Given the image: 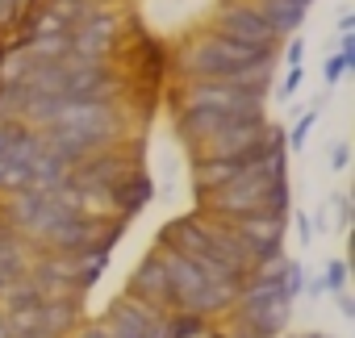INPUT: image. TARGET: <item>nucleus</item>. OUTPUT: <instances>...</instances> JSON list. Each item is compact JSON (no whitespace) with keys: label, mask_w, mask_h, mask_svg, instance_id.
Wrapping results in <instances>:
<instances>
[{"label":"nucleus","mask_w":355,"mask_h":338,"mask_svg":"<svg viewBox=\"0 0 355 338\" xmlns=\"http://www.w3.org/2000/svg\"><path fill=\"white\" fill-rule=\"evenodd\" d=\"M259 55H276V51H255V46H243V42H230L222 38L218 30L189 42L180 51V59H175V67H180L189 80H230L239 67H247L251 59Z\"/></svg>","instance_id":"f257e3e1"},{"label":"nucleus","mask_w":355,"mask_h":338,"mask_svg":"<svg viewBox=\"0 0 355 338\" xmlns=\"http://www.w3.org/2000/svg\"><path fill=\"white\" fill-rule=\"evenodd\" d=\"M214 30L230 42H243V46H255V51H276V30L263 21V13L251 5V0H230L226 9H218V21Z\"/></svg>","instance_id":"f03ea898"},{"label":"nucleus","mask_w":355,"mask_h":338,"mask_svg":"<svg viewBox=\"0 0 355 338\" xmlns=\"http://www.w3.org/2000/svg\"><path fill=\"white\" fill-rule=\"evenodd\" d=\"M230 226H234V234L255 251V259H263V255H276L280 251V242H284V217L280 213H243V217H230Z\"/></svg>","instance_id":"7ed1b4c3"},{"label":"nucleus","mask_w":355,"mask_h":338,"mask_svg":"<svg viewBox=\"0 0 355 338\" xmlns=\"http://www.w3.org/2000/svg\"><path fill=\"white\" fill-rule=\"evenodd\" d=\"M159 313H163L159 305H150V301L125 292V296L113 301V309H109V338H146V326H150Z\"/></svg>","instance_id":"20e7f679"},{"label":"nucleus","mask_w":355,"mask_h":338,"mask_svg":"<svg viewBox=\"0 0 355 338\" xmlns=\"http://www.w3.org/2000/svg\"><path fill=\"white\" fill-rule=\"evenodd\" d=\"M130 292L159 305V309H171V296H167V272H163V255H146L134 276H130Z\"/></svg>","instance_id":"39448f33"},{"label":"nucleus","mask_w":355,"mask_h":338,"mask_svg":"<svg viewBox=\"0 0 355 338\" xmlns=\"http://www.w3.org/2000/svg\"><path fill=\"white\" fill-rule=\"evenodd\" d=\"M105 197L113 201V209H117L121 217H134V213L150 201V176L142 172V167H134V172H130L125 180H117Z\"/></svg>","instance_id":"423d86ee"},{"label":"nucleus","mask_w":355,"mask_h":338,"mask_svg":"<svg viewBox=\"0 0 355 338\" xmlns=\"http://www.w3.org/2000/svg\"><path fill=\"white\" fill-rule=\"evenodd\" d=\"M159 242L167 247V251H180V255H189V259H197V255H209L214 247H209V234H205V226L201 222H171L163 234H159Z\"/></svg>","instance_id":"0eeeda50"},{"label":"nucleus","mask_w":355,"mask_h":338,"mask_svg":"<svg viewBox=\"0 0 355 338\" xmlns=\"http://www.w3.org/2000/svg\"><path fill=\"white\" fill-rule=\"evenodd\" d=\"M76 321H80V305H76L71 292L42 296V305H38V330H46L51 338H59V334H67Z\"/></svg>","instance_id":"6e6552de"},{"label":"nucleus","mask_w":355,"mask_h":338,"mask_svg":"<svg viewBox=\"0 0 355 338\" xmlns=\"http://www.w3.org/2000/svg\"><path fill=\"white\" fill-rule=\"evenodd\" d=\"M251 5L263 13V21L276 30V38L297 34V26L305 21V9H309V5H301V0H251Z\"/></svg>","instance_id":"1a4fd4ad"},{"label":"nucleus","mask_w":355,"mask_h":338,"mask_svg":"<svg viewBox=\"0 0 355 338\" xmlns=\"http://www.w3.org/2000/svg\"><path fill=\"white\" fill-rule=\"evenodd\" d=\"M0 276H5V280L30 276V263H26V238H17V230H9L5 238H0Z\"/></svg>","instance_id":"9d476101"},{"label":"nucleus","mask_w":355,"mask_h":338,"mask_svg":"<svg viewBox=\"0 0 355 338\" xmlns=\"http://www.w3.org/2000/svg\"><path fill=\"white\" fill-rule=\"evenodd\" d=\"M88 0H46V13H55L63 26H76V21H84L88 17Z\"/></svg>","instance_id":"9b49d317"},{"label":"nucleus","mask_w":355,"mask_h":338,"mask_svg":"<svg viewBox=\"0 0 355 338\" xmlns=\"http://www.w3.org/2000/svg\"><path fill=\"white\" fill-rule=\"evenodd\" d=\"M276 280H280V292L293 301V296L301 292V284H305V272H301V263H297V259H288V263H284V272H280Z\"/></svg>","instance_id":"f8f14e48"},{"label":"nucleus","mask_w":355,"mask_h":338,"mask_svg":"<svg viewBox=\"0 0 355 338\" xmlns=\"http://www.w3.org/2000/svg\"><path fill=\"white\" fill-rule=\"evenodd\" d=\"M322 284H326V292H347V263H330Z\"/></svg>","instance_id":"ddd939ff"},{"label":"nucleus","mask_w":355,"mask_h":338,"mask_svg":"<svg viewBox=\"0 0 355 338\" xmlns=\"http://www.w3.org/2000/svg\"><path fill=\"white\" fill-rule=\"evenodd\" d=\"M309 125H313V113H305V117L297 121V130H293V138H288V142H293V150H301V146H305V138H309Z\"/></svg>","instance_id":"4468645a"},{"label":"nucleus","mask_w":355,"mask_h":338,"mask_svg":"<svg viewBox=\"0 0 355 338\" xmlns=\"http://www.w3.org/2000/svg\"><path fill=\"white\" fill-rule=\"evenodd\" d=\"M297 88H301V67H293V71H288V80H284V84H280V96H284V100H288V96H293V92H297Z\"/></svg>","instance_id":"2eb2a0df"},{"label":"nucleus","mask_w":355,"mask_h":338,"mask_svg":"<svg viewBox=\"0 0 355 338\" xmlns=\"http://www.w3.org/2000/svg\"><path fill=\"white\" fill-rule=\"evenodd\" d=\"M330 154H334V159H330V167H334V172H343V167H347V154H351V150H347V142H338Z\"/></svg>","instance_id":"dca6fc26"},{"label":"nucleus","mask_w":355,"mask_h":338,"mask_svg":"<svg viewBox=\"0 0 355 338\" xmlns=\"http://www.w3.org/2000/svg\"><path fill=\"white\" fill-rule=\"evenodd\" d=\"M301 55H305V42L293 38V42H288V67H301Z\"/></svg>","instance_id":"f3484780"},{"label":"nucleus","mask_w":355,"mask_h":338,"mask_svg":"<svg viewBox=\"0 0 355 338\" xmlns=\"http://www.w3.org/2000/svg\"><path fill=\"white\" fill-rule=\"evenodd\" d=\"M297 238H301V242H309V238H313V226H309V217H297Z\"/></svg>","instance_id":"a211bd4d"},{"label":"nucleus","mask_w":355,"mask_h":338,"mask_svg":"<svg viewBox=\"0 0 355 338\" xmlns=\"http://www.w3.org/2000/svg\"><path fill=\"white\" fill-rule=\"evenodd\" d=\"M80 338H109V326H88Z\"/></svg>","instance_id":"6ab92c4d"},{"label":"nucleus","mask_w":355,"mask_h":338,"mask_svg":"<svg viewBox=\"0 0 355 338\" xmlns=\"http://www.w3.org/2000/svg\"><path fill=\"white\" fill-rule=\"evenodd\" d=\"M355 30V17L351 13H343V21H338V34H351Z\"/></svg>","instance_id":"aec40b11"},{"label":"nucleus","mask_w":355,"mask_h":338,"mask_svg":"<svg viewBox=\"0 0 355 338\" xmlns=\"http://www.w3.org/2000/svg\"><path fill=\"white\" fill-rule=\"evenodd\" d=\"M214 338H255V334H247V330L239 326V330H226V334H214Z\"/></svg>","instance_id":"412c9836"},{"label":"nucleus","mask_w":355,"mask_h":338,"mask_svg":"<svg viewBox=\"0 0 355 338\" xmlns=\"http://www.w3.org/2000/svg\"><path fill=\"white\" fill-rule=\"evenodd\" d=\"M0 338H13V326L5 321V313H0Z\"/></svg>","instance_id":"4be33fe9"},{"label":"nucleus","mask_w":355,"mask_h":338,"mask_svg":"<svg viewBox=\"0 0 355 338\" xmlns=\"http://www.w3.org/2000/svg\"><path fill=\"white\" fill-rule=\"evenodd\" d=\"M9 230H13V226H9V222H5V217H0V238H5V234H9Z\"/></svg>","instance_id":"5701e85b"},{"label":"nucleus","mask_w":355,"mask_h":338,"mask_svg":"<svg viewBox=\"0 0 355 338\" xmlns=\"http://www.w3.org/2000/svg\"><path fill=\"white\" fill-rule=\"evenodd\" d=\"M5 284H9V280H5V276H0V288H5Z\"/></svg>","instance_id":"b1692460"}]
</instances>
